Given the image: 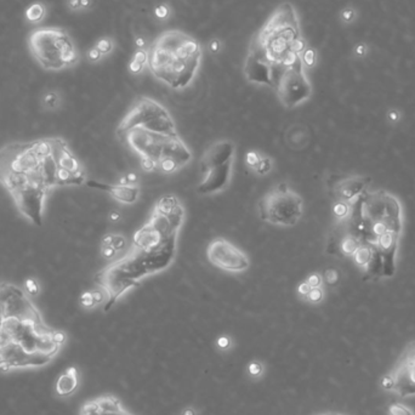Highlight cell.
<instances>
[{
  "label": "cell",
  "mask_w": 415,
  "mask_h": 415,
  "mask_svg": "<svg viewBox=\"0 0 415 415\" xmlns=\"http://www.w3.org/2000/svg\"><path fill=\"white\" fill-rule=\"evenodd\" d=\"M346 222L360 245H365L373 254L369 281L392 278L404 232V210L400 198L384 189L365 190L352 205Z\"/></svg>",
  "instance_id": "4"
},
{
  "label": "cell",
  "mask_w": 415,
  "mask_h": 415,
  "mask_svg": "<svg viewBox=\"0 0 415 415\" xmlns=\"http://www.w3.org/2000/svg\"><path fill=\"white\" fill-rule=\"evenodd\" d=\"M55 331L27 292L15 283L0 282V370L48 365L62 347L55 341Z\"/></svg>",
  "instance_id": "3"
},
{
  "label": "cell",
  "mask_w": 415,
  "mask_h": 415,
  "mask_svg": "<svg viewBox=\"0 0 415 415\" xmlns=\"http://www.w3.org/2000/svg\"><path fill=\"white\" fill-rule=\"evenodd\" d=\"M79 385V371L77 367H68L57 378L55 388L60 397H68L77 391Z\"/></svg>",
  "instance_id": "18"
},
{
  "label": "cell",
  "mask_w": 415,
  "mask_h": 415,
  "mask_svg": "<svg viewBox=\"0 0 415 415\" xmlns=\"http://www.w3.org/2000/svg\"><path fill=\"white\" fill-rule=\"evenodd\" d=\"M79 415H133L113 395H103L83 404Z\"/></svg>",
  "instance_id": "14"
},
{
  "label": "cell",
  "mask_w": 415,
  "mask_h": 415,
  "mask_svg": "<svg viewBox=\"0 0 415 415\" xmlns=\"http://www.w3.org/2000/svg\"><path fill=\"white\" fill-rule=\"evenodd\" d=\"M110 217H111L112 221H118V220L120 219V214L117 213V212H113V213H111Z\"/></svg>",
  "instance_id": "49"
},
{
  "label": "cell",
  "mask_w": 415,
  "mask_h": 415,
  "mask_svg": "<svg viewBox=\"0 0 415 415\" xmlns=\"http://www.w3.org/2000/svg\"><path fill=\"white\" fill-rule=\"evenodd\" d=\"M388 415H415L414 411L403 403H392L388 406Z\"/></svg>",
  "instance_id": "27"
},
{
  "label": "cell",
  "mask_w": 415,
  "mask_h": 415,
  "mask_svg": "<svg viewBox=\"0 0 415 415\" xmlns=\"http://www.w3.org/2000/svg\"><path fill=\"white\" fill-rule=\"evenodd\" d=\"M25 288L26 292L28 293L29 295H38L39 294V284L38 282L35 281L34 278L29 277L25 281Z\"/></svg>",
  "instance_id": "34"
},
{
  "label": "cell",
  "mask_w": 415,
  "mask_h": 415,
  "mask_svg": "<svg viewBox=\"0 0 415 415\" xmlns=\"http://www.w3.org/2000/svg\"><path fill=\"white\" fill-rule=\"evenodd\" d=\"M298 10L283 2L272 10L248 45L243 72L253 84L275 90L286 108H294L312 96L304 52L307 48Z\"/></svg>",
  "instance_id": "1"
},
{
  "label": "cell",
  "mask_w": 415,
  "mask_h": 415,
  "mask_svg": "<svg viewBox=\"0 0 415 415\" xmlns=\"http://www.w3.org/2000/svg\"><path fill=\"white\" fill-rule=\"evenodd\" d=\"M79 302H80V305L83 306L84 308H92L96 306L92 292H84L83 294L80 295V298H79Z\"/></svg>",
  "instance_id": "33"
},
{
  "label": "cell",
  "mask_w": 415,
  "mask_h": 415,
  "mask_svg": "<svg viewBox=\"0 0 415 415\" xmlns=\"http://www.w3.org/2000/svg\"><path fill=\"white\" fill-rule=\"evenodd\" d=\"M233 156H235V144L227 140L217 141L203 154L202 160H200L202 173H206L208 170H212L214 168L223 165L227 161L233 160Z\"/></svg>",
  "instance_id": "15"
},
{
  "label": "cell",
  "mask_w": 415,
  "mask_h": 415,
  "mask_svg": "<svg viewBox=\"0 0 415 415\" xmlns=\"http://www.w3.org/2000/svg\"><path fill=\"white\" fill-rule=\"evenodd\" d=\"M371 177L358 174H330L327 179V189L329 194L335 200H340L354 205L365 190L369 189Z\"/></svg>",
  "instance_id": "11"
},
{
  "label": "cell",
  "mask_w": 415,
  "mask_h": 415,
  "mask_svg": "<svg viewBox=\"0 0 415 415\" xmlns=\"http://www.w3.org/2000/svg\"><path fill=\"white\" fill-rule=\"evenodd\" d=\"M46 14H48V9H46L44 3L34 2L31 5H28L27 9H26L25 18L28 23L37 25V23L42 22L45 18Z\"/></svg>",
  "instance_id": "20"
},
{
  "label": "cell",
  "mask_w": 415,
  "mask_h": 415,
  "mask_svg": "<svg viewBox=\"0 0 415 415\" xmlns=\"http://www.w3.org/2000/svg\"><path fill=\"white\" fill-rule=\"evenodd\" d=\"M127 179H128V182H129V183H133V182H135V181H136L137 176L135 175L134 173H131V174H129V175L127 176Z\"/></svg>",
  "instance_id": "50"
},
{
  "label": "cell",
  "mask_w": 415,
  "mask_h": 415,
  "mask_svg": "<svg viewBox=\"0 0 415 415\" xmlns=\"http://www.w3.org/2000/svg\"><path fill=\"white\" fill-rule=\"evenodd\" d=\"M206 255L214 266L229 272H243L250 265L248 256L223 238L214 239L208 245Z\"/></svg>",
  "instance_id": "12"
},
{
  "label": "cell",
  "mask_w": 415,
  "mask_h": 415,
  "mask_svg": "<svg viewBox=\"0 0 415 415\" xmlns=\"http://www.w3.org/2000/svg\"><path fill=\"white\" fill-rule=\"evenodd\" d=\"M304 214V200L286 183L269 191L259 202V215L262 221L291 227L296 225Z\"/></svg>",
  "instance_id": "8"
},
{
  "label": "cell",
  "mask_w": 415,
  "mask_h": 415,
  "mask_svg": "<svg viewBox=\"0 0 415 415\" xmlns=\"http://www.w3.org/2000/svg\"><path fill=\"white\" fill-rule=\"evenodd\" d=\"M87 184L91 189H96L110 193L114 199L124 204L136 202L138 196H140V189L137 186H131V184H108L98 182V181H88Z\"/></svg>",
  "instance_id": "17"
},
{
  "label": "cell",
  "mask_w": 415,
  "mask_h": 415,
  "mask_svg": "<svg viewBox=\"0 0 415 415\" xmlns=\"http://www.w3.org/2000/svg\"><path fill=\"white\" fill-rule=\"evenodd\" d=\"M323 277V282H325L327 285H337L339 283V279H340V273H339L338 269L335 268H328L325 269L324 275Z\"/></svg>",
  "instance_id": "30"
},
{
  "label": "cell",
  "mask_w": 415,
  "mask_h": 415,
  "mask_svg": "<svg viewBox=\"0 0 415 415\" xmlns=\"http://www.w3.org/2000/svg\"><path fill=\"white\" fill-rule=\"evenodd\" d=\"M216 344L220 350H229L231 346V339L229 337H220L217 339Z\"/></svg>",
  "instance_id": "41"
},
{
  "label": "cell",
  "mask_w": 415,
  "mask_h": 415,
  "mask_svg": "<svg viewBox=\"0 0 415 415\" xmlns=\"http://www.w3.org/2000/svg\"><path fill=\"white\" fill-rule=\"evenodd\" d=\"M62 137L16 141L0 148V186L32 225L42 227L45 202L55 189L80 186L87 177L73 175L58 164Z\"/></svg>",
  "instance_id": "2"
},
{
  "label": "cell",
  "mask_w": 415,
  "mask_h": 415,
  "mask_svg": "<svg viewBox=\"0 0 415 415\" xmlns=\"http://www.w3.org/2000/svg\"><path fill=\"white\" fill-rule=\"evenodd\" d=\"M94 46L101 52L102 55L107 56L114 50L115 44H114V40L111 37H102L98 39L96 43H95Z\"/></svg>",
  "instance_id": "24"
},
{
  "label": "cell",
  "mask_w": 415,
  "mask_h": 415,
  "mask_svg": "<svg viewBox=\"0 0 415 415\" xmlns=\"http://www.w3.org/2000/svg\"><path fill=\"white\" fill-rule=\"evenodd\" d=\"M360 246V242L348 229L347 222H339L335 225L333 235L329 237L328 253L338 258H350Z\"/></svg>",
  "instance_id": "13"
},
{
  "label": "cell",
  "mask_w": 415,
  "mask_h": 415,
  "mask_svg": "<svg viewBox=\"0 0 415 415\" xmlns=\"http://www.w3.org/2000/svg\"><path fill=\"white\" fill-rule=\"evenodd\" d=\"M92 5V0H80V10H88Z\"/></svg>",
  "instance_id": "46"
},
{
  "label": "cell",
  "mask_w": 415,
  "mask_h": 415,
  "mask_svg": "<svg viewBox=\"0 0 415 415\" xmlns=\"http://www.w3.org/2000/svg\"><path fill=\"white\" fill-rule=\"evenodd\" d=\"M170 5L167 4V3H160L159 5H157L153 10V15L154 17L159 21H167L168 18L170 17Z\"/></svg>",
  "instance_id": "29"
},
{
  "label": "cell",
  "mask_w": 415,
  "mask_h": 415,
  "mask_svg": "<svg viewBox=\"0 0 415 415\" xmlns=\"http://www.w3.org/2000/svg\"><path fill=\"white\" fill-rule=\"evenodd\" d=\"M317 50L315 48H312V46H307L304 52V56H302L306 68H314L317 65Z\"/></svg>",
  "instance_id": "26"
},
{
  "label": "cell",
  "mask_w": 415,
  "mask_h": 415,
  "mask_svg": "<svg viewBox=\"0 0 415 415\" xmlns=\"http://www.w3.org/2000/svg\"><path fill=\"white\" fill-rule=\"evenodd\" d=\"M368 54H369V45L364 42L357 43V44L354 46V49H352V56L356 58H364L367 57Z\"/></svg>",
  "instance_id": "32"
},
{
  "label": "cell",
  "mask_w": 415,
  "mask_h": 415,
  "mask_svg": "<svg viewBox=\"0 0 415 415\" xmlns=\"http://www.w3.org/2000/svg\"><path fill=\"white\" fill-rule=\"evenodd\" d=\"M351 210V204L340 202V200H335L334 205H333V215H334L335 220H337V223L346 221L350 217Z\"/></svg>",
  "instance_id": "21"
},
{
  "label": "cell",
  "mask_w": 415,
  "mask_h": 415,
  "mask_svg": "<svg viewBox=\"0 0 415 415\" xmlns=\"http://www.w3.org/2000/svg\"><path fill=\"white\" fill-rule=\"evenodd\" d=\"M134 45L136 49H148L150 46V42L143 35H136L134 39Z\"/></svg>",
  "instance_id": "40"
},
{
  "label": "cell",
  "mask_w": 415,
  "mask_h": 415,
  "mask_svg": "<svg viewBox=\"0 0 415 415\" xmlns=\"http://www.w3.org/2000/svg\"><path fill=\"white\" fill-rule=\"evenodd\" d=\"M306 283L311 286V288H317V286H322L323 284V277L321 273L314 272L311 273L307 278H306Z\"/></svg>",
  "instance_id": "35"
},
{
  "label": "cell",
  "mask_w": 415,
  "mask_h": 415,
  "mask_svg": "<svg viewBox=\"0 0 415 415\" xmlns=\"http://www.w3.org/2000/svg\"><path fill=\"white\" fill-rule=\"evenodd\" d=\"M246 370H248V375L250 378H260L262 377L263 374V365L261 362L259 361H253L252 363H249L248 368H246Z\"/></svg>",
  "instance_id": "31"
},
{
  "label": "cell",
  "mask_w": 415,
  "mask_h": 415,
  "mask_svg": "<svg viewBox=\"0 0 415 415\" xmlns=\"http://www.w3.org/2000/svg\"><path fill=\"white\" fill-rule=\"evenodd\" d=\"M403 117H404L403 112L397 107H390L386 111V121L388 125H391V127H397V125H400L402 123V120H403Z\"/></svg>",
  "instance_id": "25"
},
{
  "label": "cell",
  "mask_w": 415,
  "mask_h": 415,
  "mask_svg": "<svg viewBox=\"0 0 415 415\" xmlns=\"http://www.w3.org/2000/svg\"><path fill=\"white\" fill-rule=\"evenodd\" d=\"M315 415H347L344 413H339V411H323V413H318Z\"/></svg>",
  "instance_id": "48"
},
{
  "label": "cell",
  "mask_w": 415,
  "mask_h": 415,
  "mask_svg": "<svg viewBox=\"0 0 415 415\" xmlns=\"http://www.w3.org/2000/svg\"><path fill=\"white\" fill-rule=\"evenodd\" d=\"M381 387L398 397L415 396V341L403 348L396 363L381 379Z\"/></svg>",
  "instance_id": "10"
},
{
  "label": "cell",
  "mask_w": 415,
  "mask_h": 415,
  "mask_svg": "<svg viewBox=\"0 0 415 415\" xmlns=\"http://www.w3.org/2000/svg\"><path fill=\"white\" fill-rule=\"evenodd\" d=\"M27 43L29 54L45 71L60 72L78 65V49L65 28H35L29 33Z\"/></svg>",
  "instance_id": "7"
},
{
  "label": "cell",
  "mask_w": 415,
  "mask_h": 415,
  "mask_svg": "<svg viewBox=\"0 0 415 415\" xmlns=\"http://www.w3.org/2000/svg\"><path fill=\"white\" fill-rule=\"evenodd\" d=\"M112 246L117 250H121L125 246V239L124 237L121 236H118V235H114V238H113V243H112Z\"/></svg>",
  "instance_id": "42"
},
{
  "label": "cell",
  "mask_w": 415,
  "mask_h": 415,
  "mask_svg": "<svg viewBox=\"0 0 415 415\" xmlns=\"http://www.w3.org/2000/svg\"><path fill=\"white\" fill-rule=\"evenodd\" d=\"M233 160L227 161L223 165L214 168L204 173V179L198 186V192L202 194H212L219 192L229 184Z\"/></svg>",
  "instance_id": "16"
},
{
  "label": "cell",
  "mask_w": 415,
  "mask_h": 415,
  "mask_svg": "<svg viewBox=\"0 0 415 415\" xmlns=\"http://www.w3.org/2000/svg\"><path fill=\"white\" fill-rule=\"evenodd\" d=\"M115 253H117V250H115L113 246H102V249H101L102 256L106 259L113 258V256L115 255Z\"/></svg>",
  "instance_id": "43"
},
{
  "label": "cell",
  "mask_w": 415,
  "mask_h": 415,
  "mask_svg": "<svg viewBox=\"0 0 415 415\" xmlns=\"http://www.w3.org/2000/svg\"><path fill=\"white\" fill-rule=\"evenodd\" d=\"M147 51V67L151 73L176 90L192 83L203 57L200 43L193 35L176 28L159 33Z\"/></svg>",
  "instance_id": "5"
},
{
  "label": "cell",
  "mask_w": 415,
  "mask_h": 415,
  "mask_svg": "<svg viewBox=\"0 0 415 415\" xmlns=\"http://www.w3.org/2000/svg\"><path fill=\"white\" fill-rule=\"evenodd\" d=\"M148 65V51L147 49H136L134 51L131 60L129 62V72L131 74L137 75L142 73L144 67Z\"/></svg>",
  "instance_id": "19"
},
{
  "label": "cell",
  "mask_w": 415,
  "mask_h": 415,
  "mask_svg": "<svg viewBox=\"0 0 415 415\" xmlns=\"http://www.w3.org/2000/svg\"><path fill=\"white\" fill-rule=\"evenodd\" d=\"M306 300L309 302V304L318 305L324 300V291H323L322 286H317V288H311V291L308 292V294L306 295Z\"/></svg>",
  "instance_id": "28"
},
{
  "label": "cell",
  "mask_w": 415,
  "mask_h": 415,
  "mask_svg": "<svg viewBox=\"0 0 415 415\" xmlns=\"http://www.w3.org/2000/svg\"><path fill=\"white\" fill-rule=\"evenodd\" d=\"M272 168V161L269 158H261V160H260V163L258 164V167L255 168V170L258 171L259 174H261V175H265V174H267L269 170H271Z\"/></svg>",
  "instance_id": "36"
},
{
  "label": "cell",
  "mask_w": 415,
  "mask_h": 415,
  "mask_svg": "<svg viewBox=\"0 0 415 415\" xmlns=\"http://www.w3.org/2000/svg\"><path fill=\"white\" fill-rule=\"evenodd\" d=\"M133 127H142L144 129L163 134H177L169 112L159 102L150 97L137 98L120 123L118 133Z\"/></svg>",
  "instance_id": "9"
},
{
  "label": "cell",
  "mask_w": 415,
  "mask_h": 415,
  "mask_svg": "<svg viewBox=\"0 0 415 415\" xmlns=\"http://www.w3.org/2000/svg\"><path fill=\"white\" fill-rule=\"evenodd\" d=\"M181 415H197V414H196V410H194L193 408L189 407V408H184V409L182 410V413H181Z\"/></svg>",
  "instance_id": "47"
},
{
  "label": "cell",
  "mask_w": 415,
  "mask_h": 415,
  "mask_svg": "<svg viewBox=\"0 0 415 415\" xmlns=\"http://www.w3.org/2000/svg\"><path fill=\"white\" fill-rule=\"evenodd\" d=\"M309 291H311V286H309V285L307 284V283H306V281L302 282V283H300L299 286H298V293H299V295L305 296V298H306V295L308 294Z\"/></svg>",
  "instance_id": "44"
},
{
  "label": "cell",
  "mask_w": 415,
  "mask_h": 415,
  "mask_svg": "<svg viewBox=\"0 0 415 415\" xmlns=\"http://www.w3.org/2000/svg\"><path fill=\"white\" fill-rule=\"evenodd\" d=\"M357 18H358V11L357 9L352 5L345 6V8H342L340 10V12H339V19H340V22L345 26L352 25V23L357 21Z\"/></svg>",
  "instance_id": "23"
},
{
  "label": "cell",
  "mask_w": 415,
  "mask_h": 415,
  "mask_svg": "<svg viewBox=\"0 0 415 415\" xmlns=\"http://www.w3.org/2000/svg\"><path fill=\"white\" fill-rule=\"evenodd\" d=\"M66 3L71 11H80V0H66Z\"/></svg>",
  "instance_id": "45"
},
{
  "label": "cell",
  "mask_w": 415,
  "mask_h": 415,
  "mask_svg": "<svg viewBox=\"0 0 415 415\" xmlns=\"http://www.w3.org/2000/svg\"><path fill=\"white\" fill-rule=\"evenodd\" d=\"M223 43L220 38H213L212 40L208 44V50H209L212 54H217L222 50Z\"/></svg>",
  "instance_id": "38"
},
{
  "label": "cell",
  "mask_w": 415,
  "mask_h": 415,
  "mask_svg": "<svg viewBox=\"0 0 415 415\" xmlns=\"http://www.w3.org/2000/svg\"><path fill=\"white\" fill-rule=\"evenodd\" d=\"M102 57H103V55H102L101 52L98 51L96 48H95V46H92V48L89 49L87 52V60L89 62H91V64H96V62L101 61Z\"/></svg>",
  "instance_id": "37"
},
{
  "label": "cell",
  "mask_w": 415,
  "mask_h": 415,
  "mask_svg": "<svg viewBox=\"0 0 415 415\" xmlns=\"http://www.w3.org/2000/svg\"><path fill=\"white\" fill-rule=\"evenodd\" d=\"M118 136L141 157V167L144 170L157 169L164 159H174L183 167L192 157L177 134H163L142 127H133L118 133Z\"/></svg>",
  "instance_id": "6"
},
{
  "label": "cell",
  "mask_w": 415,
  "mask_h": 415,
  "mask_svg": "<svg viewBox=\"0 0 415 415\" xmlns=\"http://www.w3.org/2000/svg\"><path fill=\"white\" fill-rule=\"evenodd\" d=\"M60 105H61V96L57 91L49 90L43 95L42 106L44 110L55 111L60 107Z\"/></svg>",
  "instance_id": "22"
},
{
  "label": "cell",
  "mask_w": 415,
  "mask_h": 415,
  "mask_svg": "<svg viewBox=\"0 0 415 415\" xmlns=\"http://www.w3.org/2000/svg\"><path fill=\"white\" fill-rule=\"evenodd\" d=\"M245 159H246V164H248L250 168H254V169H255V168L258 167V164L260 163V160H261V157H260L256 152H253L252 151V152H249L248 154H246Z\"/></svg>",
  "instance_id": "39"
}]
</instances>
